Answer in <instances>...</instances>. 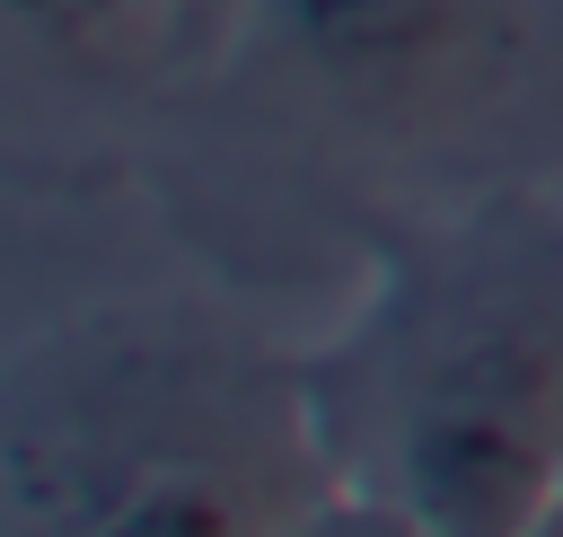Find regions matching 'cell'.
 Segmentation results:
<instances>
[{"instance_id": "obj_3", "label": "cell", "mask_w": 563, "mask_h": 537, "mask_svg": "<svg viewBox=\"0 0 563 537\" xmlns=\"http://www.w3.org/2000/svg\"><path fill=\"white\" fill-rule=\"evenodd\" d=\"M537 44L545 0H238L229 62L325 132L449 150L528 88Z\"/></svg>"}, {"instance_id": "obj_1", "label": "cell", "mask_w": 563, "mask_h": 537, "mask_svg": "<svg viewBox=\"0 0 563 537\" xmlns=\"http://www.w3.org/2000/svg\"><path fill=\"white\" fill-rule=\"evenodd\" d=\"M299 370L334 484L519 537L563 502V194L475 185L378 229Z\"/></svg>"}, {"instance_id": "obj_2", "label": "cell", "mask_w": 563, "mask_h": 537, "mask_svg": "<svg viewBox=\"0 0 563 537\" xmlns=\"http://www.w3.org/2000/svg\"><path fill=\"white\" fill-rule=\"evenodd\" d=\"M334 484L308 370L211 299H97L0 370V537H290Z\"/></svg>"}, {"instance_id": "obj_5", "label": "cell", "mask_w": 563, "mask_h": 537, "mask_svg": "<svg viewBox=\"0 0 563 537\" xmlns=\"http://www.w3.org/2000/svg\"><path fill=\"white\" fill-rule=\"evenodd\" d=\"M290 537H449V528H431L422 511H405V502H387V493H361V484H325Z\"/></svg>"}, {"instance_id": "obj_4", "label": "cell", "mask_w": 563, "mask_h": 537, "mask_svg": "<svg viewBox=\"0 0 563 537\" xmlns=\"http://www.w3.org/2000/svg\"><path fill=\"white\" fill-rule=\"evenodd\" d=\"M0 18L9 53L62 88H141L238 35V0H0Z\"/></svg>"}, {"instance_id": "obj_6", "label": "cell", "mask_w": 563, "mask_h": 537, "mask_svg": "<svg viewBox=\"0 0 563 537\" xmlns=\"http://www.w3.org/2000/svg\"><path fill=\"white\" fill-rule=\"evenodd\" d=\"M519 537H563V502H554V511H545V519H528V528H519Z\"/></svg>"}]
</instances>
